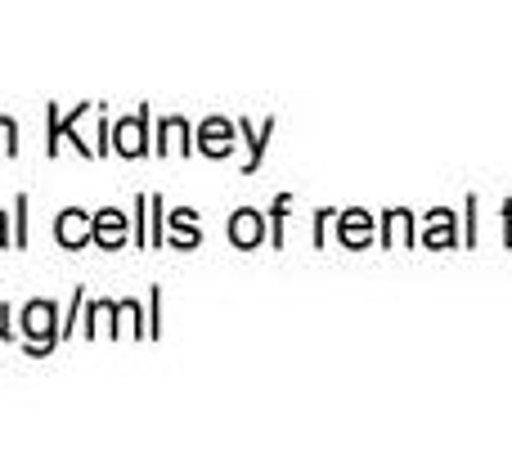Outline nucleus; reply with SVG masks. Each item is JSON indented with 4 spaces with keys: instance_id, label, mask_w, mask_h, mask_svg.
I'll return each instance as SVG.
<instances>
[{
    "instance_id": "f257e3e1",
    "label": "nucleus",
    "mask_w": 512,
    "mask_h": 449,
    "mask_svg": "<svg viewBox=\"0 0 512 449\" xmlns=\"http://www.w3.org/2000/svg\"><path fill=\"white\" fill-rule=\"evenodd\" d=\"M23 337H27V351L32 355L54 351V342H59V310H54L50 301H32V306L23 310Z\"/></svg>"
},
{
    "instance_id": "f03ea898",
    "label": "nucleus",
    "mask_w": 512,
    "mask_h": 449,
    "mask_svg": "<svg viewBox=\"0 0 512 449\" xmlns=\"http://www.w3.org/2000/svg\"><path fill=\"white\" fill-rule=\"evenodd\" d=\"M144 126H149V108H140L135 117H126V122L113 126V149L122 153V158H140V153L149 149V140H144Z\"/></svg>"
},
{
    "instance_id": "7ed1b4c3",
    "label": "nucleus",
    "mask_w": 512,
    "mask_h": 449,
    "mask_svg": "<svg viewBox=\"0 0 512 449\" xmlns=\"http://www.w3.org/2000/svg\"><path fill=\"white\" fill-rule=\"evenodd\" d=\"M198 149H203L207 158H225V153L234 149V126L221 122V117L203 122V131H198Z\"/></svg>"
},
{
    "instance_id": "20e7f679",
    "label": "nucleus",
    "mask_w": 512,
    "mask_h": 449,
    "mask_svg": "<svg viewBox=\"0 0 512 449\" xmlns=\"http://www.w3.org/2000/svg\"><path fill=\"white\" fill-rule=\"evenodd\" d=\"M90 238H95L99 247H122L126 243V216L113 212V207H104V212L90 221Z\"/></svg>"
},
{
    "instance_id": "39448f33",
    "label": "nucleus",
    "mask_w": 512,
    "mask_h": 449,
    "mask_svg": "<svg viewBox=\"0 0 512 449\" xmlns=\"http://www.w3.org/2000/svg\"><path fill=\"white\" fill-rule=\"evenodd\" d=\"M54 238H59L63 247H86L90 243V221L81 207H68V212L59 216V225H54Z\"/></svg>"
},
{
    "instance_id": "423d86ee",
    "label": "nucleus",
    "mask_w": 512,
    "mask_h": 449,
    "mask_svg": "<svg viewBox=\"0 0 512 449\" xmlns=\"http://www.w3.org/2000/svg\"><path fill=\"white\" fill-rule=\"evenodd\" d=\"M230 238L239 247H256V243H261V216H256V212H239L230 221Z\"/></svg>"
},
{
    "instance_id": "0eeeda50",
    "label": "nucleus",
    "mask_w": 512,
    "mask_h": 449,
    "mask_svg": "<svg viewBox=\"0 0 512 449\" xmlns=\"http://www.w3.org/2000/svg\"><path fill=\"white\" fill-rule=\"evenodd\" d=\"M167 149H194V144H189V126L180 122V117H167V122H162V144H158V153H167Z\"/></svg>"
},
{
    "instance_id": "6e6552de",
    "label": "nucleus",
    "mask_w": 512,
    "mask_h": 449,
    "mask_svg": "<svg viewBox=\"0 0 512 449\" xmlns=\"http://www.w3.org/2000/svg\"><path fill=\"white\" fill-rule=\"evenodd\" d=\"M171 225H176V247H194L198 243L194 212H176V216H171Z\"/></svg>"
},
{
    "instance_id": "1a4fd4ad",
    "label": "nucleus",
    "mask_w": 512,
    "mask_h": 449,
    "mask_svg": "<svg viewBox=\"0 0 512 449\" xmlns=\"http://www.w3.org/2000/svg\"><path fill=\"white\" fill-rule=\"evenodd\" d=\"M0 153H18V126L0 117Z\"/></svg>"
},
{
    "instance_id": "9d476101",
    "label": "nucleus",
    "mask_w": 512,
    "mask_h": 449,
    "mask_svg": "<svg viewBox=\"0 0 512 449\" xmlns=\"http://www.w3.org/2000/svg\"><path fill=\"white\" fill-rule=\"evenodd\" d=\"M5 319H9V310H5V306H0V337H14V328H9V324H5Z\"/></svg>"
},
{
    "instance_id": "9b49d317",
    "label": "nucleus",
    "mask_w": 512,
    "mask_h": 449,
    "mask_svg": "<svg viewBox=\"0 0 512 449\" xmlns=\"http://www.w3.org/2000/svg\"><path fill=\"white\" fill-rule=\"evenodd\" d=\"M9 243V238H5V212H0V247H5Z\"/></svg>"
}]
</instances>
